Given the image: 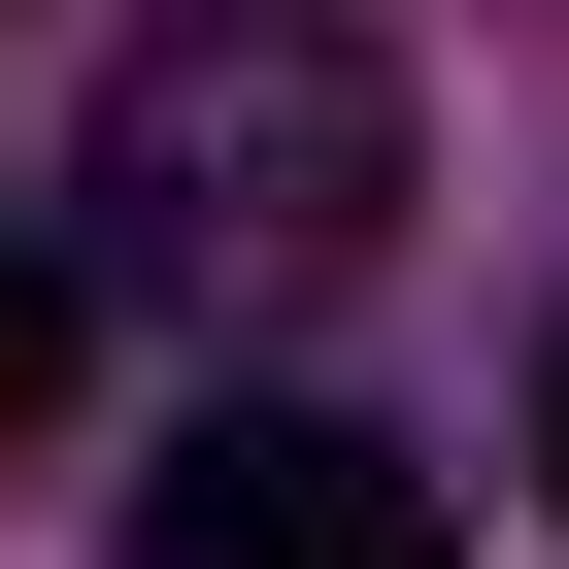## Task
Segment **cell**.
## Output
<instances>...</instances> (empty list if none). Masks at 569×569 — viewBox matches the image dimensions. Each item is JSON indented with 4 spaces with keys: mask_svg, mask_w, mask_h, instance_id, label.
I'll list each match as a JSON object with an SVG mask.
<instances>
[{
    "mask_svg": "<svg viewBox=\"0 0 569 569\" xmlns=\"http://www.w3.org/2000/svg\"><path fill=\"white\" fill-rule=\"evenodd\" d=\"M68 234L134 268V302H201V336L336 302V268L402 234V68L336 34V0H168V34L101 68V168H68Z\"/></svg>",
    "mask_w": 569,
    "mask_h": 569,
    "instance_id": "6da1fadb",
    "label": "cell"
},
{
    "mask_svg": "<svg viewBox=\"0 0 569 569\" xmlns=\"http://www.w3.org/2000/svg\"><path fill=\"white\" fill-rule=\"evenodd\" d=\"M134 569H436V469L369 402H201L134 469Z\"/></svg>",
    "mask_w": 569,
    "mask_h": 569,
    "instance_id": "7a4b0ae2",
    "label": "cell"
},
{
    "mask_svg": "<svg viewBox=\"0 0 569 569\" xmlns=\"http://www.w3.org/2000/svg\"><path fill=\"white\" fill-rule=\"evenodd\" d=\"M68 302H101V234H0V436L68 402Z\"/></svg>",
    "mask_w": 569,
    "mask_h": 569,
    "instance_id": "3957f363",
    "label": "cell"
},
{
    "mask_svg": "<svg viewBox=\"0 0 569 569\" xmlns=\"http://www.w3.org/2000/svg\"><path fill=\"white\" fill-rule=\"evenodd\" d=\"M536 469H569V369H536Z\"/></svg>",
    "mask_w": 569,
    "mask_h": 569,
    "instance_id": "277c9868",
    "label": "cell"
}]
</instances>
